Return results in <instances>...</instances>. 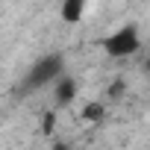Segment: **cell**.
Returning a JSON list of instances; mask_svg holds the SVG:
<instances>
[{"label":"cell","mask_w":150,"mask_h":150,"mask_svg":"<svg viewBox=\"0 0 150 150\" xmlns=\"http://www.w3.org/2000/svg\"><path fill=\"white\" fill-rule=\"evenodd\" d=\"M103 53L112 56V59H129L141 50V38H138V27L135 24H124L118 27L115 33H109L103 41H100Z\"/></svg>","instance_id":"cell-1"},{"label":"cell","mask_w":150,"mask_h":150,"mask_svg":"<svg viewBox=\"0 0 150 150\" xmlns=\"http://www.w3.org/2000/svg\"><path fill=\"white\" fill-rule=\"evenodd\" d=\"M62 74H65V59H62L59 53L41 56V59L33 65V71L27 74L24 88H41V86H50V83H56V80L62 77Z\"/></svg>","instance_id":"cell-2"},{"label":"cell","mask_w":150,"mask_h":150,"mask_svg":"<svg viewBox=\"0 0 150 150\" xmlns=\"http://www.w3.org/2000/svg\"><path fill=\"white\" fill-rule=\"evenodd\" d=\"M53 97H56V106H68V103H74V97H77V80L62 74V77L56 80Z\"/></svg>","instance_id":"cell-3"},{"label":"cell","mask_w":150,"mask_h":150,"mask_svg":"<svg viewBox=\"0 0 150 150\" xmlns=\"http://www.w3.org/2000/svg\"><path fill=\"white\" fill-rule=\"evenodd\" d=\"M86 6H88V0H62V21L65 24H80L83 18H86Z\"/></svg>","instance_id":"cell-4"},{"label":"cell","mask_w":150,"mask_h":150,"mask_svg":"<svg viewBox=\"0 0 150 150\" xmlns=\"http://www.w3.org/2000/svg\"><path fill=\"white\" fill-rule=\"evenodd\" d=\"M103 118H106V103L88 100V103L83 106V121H86V124H100Z\"/></svg>","instance_id":"cell-5"},{"label":"cell","mask_w":150,"mask_h":150,"mask_svg":"<svg viewBox=\"0 0 150 150\" xmlns=\"http://www.w3.org/2000/svg\"><path fill=\"white\" fill-rule=\"evenodd\" d=\"M53 127H56V112H47V115H44V127H41V129H44V135H50V132H53Z\"/></svg>","instance_id":"cell-6"},{"label":"cell","mask_w":150,"mask_h":150,"mask_svg":"<svg viewBox=\"0 0 150 150\" xmlns=\"http://www.w3.org/2000/svg\"><path fill=\"white\" fill-rule=\"evenodd\" d=\"M144 71H147V74H150V56H147V59H144Z\"/></svg>","instance_id":"cell-7"}]
</instances>
